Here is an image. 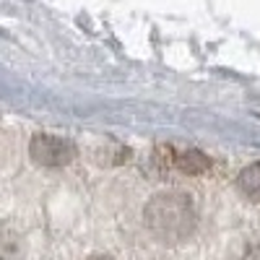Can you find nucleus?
<instances>
[{
  "label": "nucleus",
  "mask_w": 260,
  "mask_h": 260,
  "mask_svg": "<svg viewBox=\"0 0 260 260\" xmlns=\"http://www.w3.org/2000/svg\"><path fill=\"white\" fill-rule=\"evenodd\" d=\"M146 224L154 232L156 240L175 245L192 234L195 224H198V213H195V206L187 195L167 192V195H156L146 206Z\"/></svg>",
  "instance_id": "1"
},
{
  "label": "nucleus",
  "mask_w": 260,
  "mask_h": 260,
  "mask_svg": "<svg viewBox=\"0 0 260 260\" xmlns=\"http://www.w3.org/2000/svg\"><path fill=\"white\" fill-rule=\"evenodd\" d=\"M78 154V148L71 138L52 136V133H37L29 141V156L42 167H65Z\"/></svg>",
  "instance_id": "2"
},
{
  "label": "nucleus",
  "mask_w": 260,
  "mask_h": 260,
  "mask_svg": "<svg viewBox=\"0 0 260 260\" xmlns=\"http://www.w3.org/2000/svg\"><path fill=\"white\" fill-rule=\"evenodd\" d=\"M237 190H240L250 203H260V161L245 167L237 177Z\"/></svg>",
  "instance_id": "3"
},
{
  "label": "nucleus",
  "mask_w": 260,
  "mask_h": 260,
  "mask_svg": "<svg viewBox=\"0 0 260 260\" xmlns=\"http://www.w3.org/2000/svg\"><path fill=\"white\" fill-rule=\"evenodd\" d=\"M175 167L185 172V175H203V172L211 169V159L201 154V151H182L175 159Z\"/></svg>",
  "instance_id": "4"
},
{
  "label": "nucleus",
  "mask_w": 260,
  "mask_h": 260,
  "mask_svg": "<svg viewBox=\"0 0 260 260\" xmlns=\"http://www.w3.org/2000/svg\"><path fill=\"white\" fill-rule=\"evenodd\" d=\"M237 260H260V242L247 245V247L240 252V257H237Z\"/></svg>",
  "instance_id": "5"
},
{
  "label": "nucleus",
  "mask_w": 260,
  "mask_h": 260,
  "mask_svg": "<svg viewBox=\"0 0 260 260\" xmlns=\"http://www.w3.org/2000/svg\"><path fill=\"white\" fill-rule=\"evenodd\" d=\"M86 260H112V257H104V255H94V257H86Z\"/></svg>",
  "instance_id": "6"
}]
</instances>
